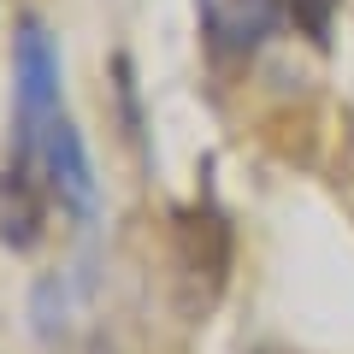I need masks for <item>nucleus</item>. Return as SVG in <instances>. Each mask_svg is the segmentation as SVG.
I'll use <instances>...</instances> for the list:
<instances>
[{"instance_id":"nucleus-3","label":"nucleus","mask_w":354,"mask_h":354,"mask_svg":"<svg viewBox=\"0 0 354 354\" xmlns=\"http://www.w3.org/2000/svg\"><path fill=\"white\" fill-rule=\"evenodd\" d=\"M48 177L36 171V165L24 160H6V171H0V242L18 254H30L41 242V218H48Z\"/></svg>"},{"instance_id":"nucleus-5","label":"nucleus","mask_w":354,"mask_h":354,"mask_svg":"<svg viewBox=\"0 0 354 354\" xmlns=\"http://www.w3.org/2000/svg\"><path fill=\"white\" fill-rule=\"evenodd\" d=\"M295 24H301V36H313L319 48L330 41V24H337V0H290Z\"/></svg>"},{"instance_id":"nucleus-4","label":"nucleus","mask_w":354,"mask_h":354,"mask_svg":"<svg viewBox=\"0 0 354 354\" xmlns=\"http://www.w3.org/2000/svg\"><path fill=\"white\" fill-rule=\"evenodd\" d=\"M213 53H254L278 30V0H195Z\"/></svg>"},{"instance_id":"nucleus-2","label":"nucleus","mask_w":354,"mask_h":354,"mask_svg":"<svg viewBox=\"0 0 354 354\" xmlns=\"http://www.w3.org/2000/svg\"><path fill=\"white\" fill-rule=\"evenodd\" d=\"M36 171L48 177L53 201H59L65 213L77 218V225H88V218H95V207H101V189H95V165H88L83 136H77V124H71L65 113L53 118L48 136H41V148H36Z\"/></svg>"},{"instance_id":"nucleus-1","label":"nucleus","mask_w":354,"mask_h":354,"mask_svg":"<svg viewBox=\"0 0 354 354\" xmlns=\"http://www.w3.org/2000/svg\"><path fill=\"white\" fill-rule=\"evenodd\" d=\"M59 113H65V101H59V48L30 18L12 41V160L36 165V148H41V136H48V124Z\"/></svg>"}]
</instances>
